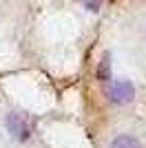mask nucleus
I'll return each mask as SVG.
<instances>
[{"label":"nucleus","mask_w":146,"mask_h":148,"mask_svg":"<svg viewBox=\"0 0 146 148\" xmlns=\"http://www.w3.org/2000/svg\"><path fill=\"white\" fill-rule=\"evenodd\" d=\"M97 80L100 82H109L111 80V53H104L100 66H97Z\"/></svg>","instance_id":"nucleus-4"},{"label":"nucleus","mask_w":146,"mask_h":148,"mask_svg":"<svg viewBox=\"0 0 146 148\" xmlns=\"http://www.w3.org/2000/svg\"><path fill=\"white\" fill-rule=\"evenodd\" d=\"M106 97L113 104H126V102H131L135 97V86L128 80H115L106 88Z\"/></svg>","instance_id":"nucleus-1"},{"label":"nucleus","mask_w":146,"mask_h":148,"mask_svg":"<svg viewBox=\"0 0 146 148\" xmlns=\"http://www.w3.org/2000/svg\"><path fill=\"white\" fill-rule=\"evenodd\" d=\"M109 148H142V144L131 135H120V137H115V139L111 142Z\"/></svg>","instance_id":"nucleus-3"},{"label":"nucleus","mask_w":146,"mask_h":148,"mask_svg":"<svg viewBox=\"0 0 146 148\" xmlns=\"http://www.w3.org/2000/svg\"><path fill=\"white\" fill-rule=\"evenodd\" d=\"M7 128H9V133H11L18 142H27V139H29V135H31L27 122L20 117L18 113H9V115H7Z\"/></svg>","instance_id":"nucleus-2"},{"label":"nucleus","mask_w":146,"mask_h":148,"mask_svg":"<svg viewBox=\"0 0 146 148\" xmlns=\"http://www.w3.org/2000/svg\"><path fill=\"white\" fill-rule=\"evenodd\" d=\"M80 2H82L89 11H97V9H100V0H80Z\"/></svg>","instance_id":"nucleus-5"}]
</instances>
